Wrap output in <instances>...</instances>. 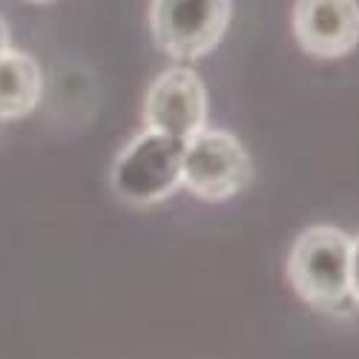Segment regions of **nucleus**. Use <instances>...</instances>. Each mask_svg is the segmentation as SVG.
<instances>
[{"label":"nucleus","mask_w":359,"mask_h":359,"mask_svg":"<svg viewBox=\"0 0 359 359\" xmlns=\"http://www.w3.org/2000/svg\"><path fill=\"white\" fill-rule=\"evenodd\" d=\"M351 236L331 224H313L290 248L287 282L296 296L327 316H351L356 302L348 287Z\"/></svg>","instance_id":"1"},{"label":"nucleus","mask_w":359,"mask_h":359,"mask_svg":"<svg viewBox=\"0 0 359 359\" xmlns=\"http://www.w3.org/2000/svg\"><path fill=\"white\" fill-rule=\"evenodd\" d=\"M182 156L184 141L144 130L118 153L109 184L118 198L133 207L161 204L182 187Z\"/></svg>","instance_id":"2"},{"label":"nucleus","mask_w":359,"mask_h":359,"mask_svg":"<svg viewBox=\"0 0 359 359\" xmlns=\"http://www.w3.org/2000/svg\"><path fill=\"white\" fill-rule=\"evenodd\" d=\"M253 178V161L245 144L227 130L204 127L184 141L182 187L201 201H227Z\"/></svg>","instance_id":"3"},{"label":"nucleus","mask_w":359,"mask_h":359,"mask_svg":"<svg viewBox=\"0 0 359 359\" xmlns=\"http://www.w3.org/2000/svg\"><path fill=\"white\" fill-rule=\"evenodd\" d=\"M230 0H153L149 29L175 61H196L213 52L227 32Z\"/></svg>","instance_id":"4"},{"label":"nucleus","mask_w":359,"mask_h":359,"mask_svg":"<svg viewBox=\"0 0 359 359\" xmlns=\"http://www.w3.org/2000/svg\"><path fill=\"white\" fill-rule=\"evenodd\" d=\"M144 124L178 141L193 138L207 127V89L190 67L161 72L144 98Z\"/></svg>","instance_id":"5"},{"label":"nucleus","mask_w":359,"mask_h":359,"mask_svg":"<svg viewBox=\"0 0 359 359\" xmlns=\"http://www.w3.org/2000/svg\"><path fill=\"white\" fill-rule=\"evenodd\" d=\"M293 38L313 57H345L359 46V0H296Z\"/></svg>","instance_id":"6"},{"label":"nucleus","mask_w":359,"mask_h":359,"mask_svg":"<svg viewBox=\"0 0 359 359\" xmlns=\"http://www.w3.org/2000/svg\"><path fill=\"white\" fill-rule=\"evenodd\" d=\"M43 95V75L32 55L6 49L0 55V121L29 115Z\"/></svg>","instance_id":"7"},{"label":"nucleus","mask_w":359,"mask_h":359,"mask_svg":"<svg viewBox=\"0 0 359 359\" xmlns=\"http://www.w3.org/2000/svg\"><path fill=\"white\" fill-rule=\"evenodd\" d=\"M348 287L353 302L359 305V236L351 238V256H348Z\"/></svg>","instance_id":"8"},{"label":"nucleus","mask_w":359,"mask_h":359,"mask_svg":"<svg viewBox=\"0 0 359 359\" xmlns=\"http://www.w3.org/2000/svg\"><path fill=\"white\" fill-rule=\"evenodd\" d=\"M9 49V26L4 20V15H0V55H4Z\"/></svg>","instance_id":"9"},{"label":"nucleus","mask_w":359,"mask_h":359,"mask_svg":"<svg viewBox=\"0 0 359 359\" xmlns=\"http://www.w3.org/2000/svg\"><path fill=\"white\" fill-rule=\"evenodd\" d=\"M29 4H52V0H29Z\"/></svg>","instance_id":"10"}]
</instances>
